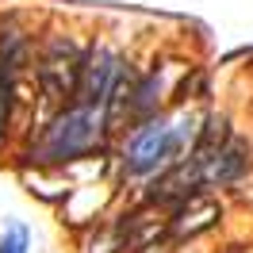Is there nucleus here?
I'll return each mask as SVG.
<instances>
[{
	"label": "nucleus",
	"instance_id": "1",
	"mask_svg": "<svg viewBox=\"0 0 253 253\" xmlns=\"http://www.w3.org/2000/svg\"><path fill=\"white\" fill-rule=\"evenodd\" d=\"M104 138V108H73L58 115L54 123L39 134V142L31 146V161H73L92 154Z\"/></svg>",
	"mask_w": 253,
	"mask_h": 253
},
{
	"label": "nucleus",
	"instance_id": "2",
	"mask_svg": "<svg viewBox=\"0 0 253 253\" xmlns=\"http://www.w3.org/2000/svg\"><path fill=\"white\" fill-rule=\"evenodd\" d=\"M188 142H192V126H184V119L150 123L146 130L134 134V142L126 150V169L134 176H150L158 169H169Z\"/></svg>",
	"mask_w": 253,
	"mask_h": 253
},
{
	"label": "nucleus",
	"instance_id": "3",
	"mask_svg": "<svg viewBox=\"0 0 253 253\" xmlns=\"http://www.w3.org/2000/svg\"><path fill=\"white\" fill-rule=\"evenodd\" d=\"M81 65H84V54L77 50V42L69 39H54L42 58H39V84L50 100H65V96L77 92V77Z\"/></svg>",
	"mask_w": 253,
	"mask_h": 253
},
{
	"label": "nucleus",
	"instance_id": "4",
	"mask_svg": "<svg viewBox=\"0 0 253 253\" xmlns=\"http://www.w3.org/2000/svg\"><path fill=\"white\" fill-rule=\"evenodd\" d=\"M123 77V62H119V54H111V50H96L84 58L81 65V77H77V96L84 108H104L115 92V84Z\"/></svg>",
	"mask_w": 253,
	"mask_h": 253
},
{
	"label": "nucleus",
	"instance_id": "5",
	"mask_svg": "<svg viewBox=\"0 0 253 253\" xmlns=\"http://www.w3.org/2000/svg\"><path fill=\"white\" fill-rule=\"evenodd\" d=\"M0 253H27V230L23 226H8V234L0 238Z\"/></svg>",
	"mask_w": 253,
	"mask_h": 253
},
{
	"label": "nucleus",
	"instance_id": "6",
	"mask_svg": "<svg viewBox=\"0 0 253 253\" xmlns=\"http://www.w3.org/2000/svg\"><path fill=\"white\" fill-rule=\"evenodd\" d=\"M8 96H12V88H8V81L0 73V134H4V123H8Z\"/></svg>",
	"mask_w": 253,
	"mask_h": 253
}]
</instances>
